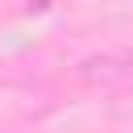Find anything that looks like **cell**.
<instances>
[]
</instances>
